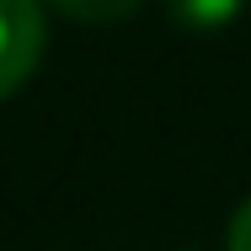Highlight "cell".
Returning <instances> with one entry per match:
<instances>
[{
	"label": "cell",
	"instance_id": "cell-1",
	"mask_svg": "<svg viewBox=\"0 0 251 251\" xmlns=\"http://www.w3.org/2000/svg\"><path fill=\"white\" fill-rule=\"evenodd\" d=\"M43 43H49L43 0H0V101L32 80Z\"/></svg>",
	"mask_w": 251,
	"mask_h": 251
},
{
	"label": "cell",
	"instance_id": "cell-2",
	"mask_svg": "<svg viewBox=\"0 0 251 251\" xmlns=\"http://www.w3.org/2000/svg\"><path fill=\"white\" fill-rule=\"evenodd\" d=\"M166 5V16L176 22V27H187V32H219V27H230L241 11H246V0H160Z\"/></svg>",
	"mask_w": 251,
	"mask_h": 251
},
{
	"label": "cell",
	"instance_id": "cell-3",
	"mask_svg": "<svg viewBox=\"0 0 251 251\" xmlns=\"http://www.w3.org/2000/svg\"><path fill=\"white\" fill-rule=\"evenodd\" d=\"M59 16L70 22H86V27H107V22H128L145 0H49Z\"/></svg>",
	"mask_w": 251,
	"mask_h": 251
},
{
	"label": "cell",
	"instance_id": "cell-4",
	"mask_svg": "<svg viewBox=\"0 0 251 251\" xmlns=\"http://www.w3.org/2000/svg\"><path fill=\"white\" fill-rule=\"evenodd\" d=\"M225 246H230V251H251V198L230 214V235H225Z\"/></svg>",
	"mask_w": 251,
	"mask_h": 251
}]
</instances>
